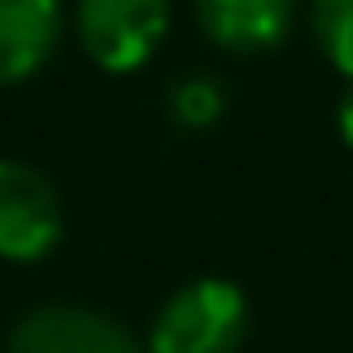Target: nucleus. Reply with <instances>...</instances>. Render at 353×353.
<instances>
[{"mask_svg": "<svg viewBox=\"0 0 353 353\" xmlns=\"http://www.w3.org/2000/svg\"><path fill=\"white\" fill-rule=\"evenodd\" d=\"M310 25L324 59L353 83V0H310Z\"/></svg>", "mask_w": 353, "mask_h": 353, "instance_id": "7", "label": "nucleus"}, {"mask_svg": "<svg viewBox=\"0 0 353 353\" xmlns=\"http://www.w3.org/2000/svg\"><path fill=\"white\" fill-rule=\"evenodd\" d=\"M223 83L208 78V73H184L174 88H170V117L189 131H203L223 117Z\"/></svg>", "mask_w": 353, "mask_h": 353, "instance_id": "8", "label": "nucleus"}, {"mask_svg": "<svg viewBox=\"0 0 353 353\" xmlns=\"http://www.w3.org/2000/svg\"><path fill=\"white\" fill-rule=\"evenodd\" d=\"M6 353H141V343L97 310L44 305V310H30L10 329Z\"/></svg>", "mask_w": 353, "mask_h": 353, "instance_id": "4", "label": "nucleus"}, {"mask_svg": "<svg viewBox=\"0 0 353 353\" xmlns=\"http://www.w3.org/2000/svg\"><path fill=\"white\" fill-rule=\"evenodd\" d=\"M170 30V0H78V44L107 73L141 68Z\"/></svg>", "mask_w": 353, "mask_h": 353, "instance_id": "2", "label": "nucleus"}, {"mask_svg": "<svg viewBox=\"0 0 353 353\" xmlns=\"http://www.w3.org/2000/svg\"><path fill=\"white\" fill-rule=\"evenodd\" d=\"M63 237V208L34 165L0 160V256L6 261H39Z\"/></svg>", "mask_w": 353, "mask_h": 353, "instance_id": "3", "label": "nucleus"}, {"mask_svg": "<svg viewBox=\"0 0 353 353\" xmlns=\"http://www.w3.org/2000/svg\"><path fill=\"white\" fill-rule=\"evenodd\" d=\"M63 34V0H0V88L34 78Z\"/></svg>", "mask_w": 353, "mask_h": 353, "instance_id": "5", "label": "nucleus"}, {"mask_svg": "<svg viewBox=\"0 0 353 353\" xmlns=\"http://www.w3.org/2000/svg\"><path fill=\"white\" fill-rule=\"evenodd\" d=\"M339 136L353 145V83H348V92H343V102H339Z\"/></svg>", "mask_w": 353, "mask_h": 353, "instance_id": "9", "label": "nucleus"}, {"mask_svg": "<svg viewBox=\"0 0 353 353\" xmlns=\"http://www.w3.org/2000/svg\"><path fill=\"white\" fill-rule=\"evenodd\" d=\"M295 25V0H199V30L228 54L276 49Z\"/></svg>", "mask_w": 353, "mask_h": 353, "instance_id": "6", "label": "nucleus"}, {"mask_svg": "<svg viewBox=\"0 0 353 353\" xmlns=\"http://www.w3.org/2000/svg\"><path fill=\"white\" fill-rule=\"evenodd\" d=\"M242 334V290L232 281H189L160 305L150 324V353H237Z\"/></svg>", "mask_w": 353, "mask_h": 353, "instance_id": "1", "label": "nucleus"}]
</instances>
